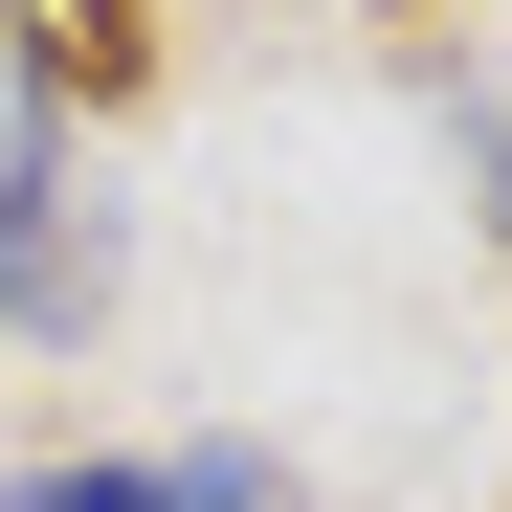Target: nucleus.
Listing matches in <instances>:
<instances>
[{
  "instance_id": "obj_1",
  "label": "nucleus",
  "mask_w": 512,
  "mask_h": 512,
  "mask_svg": "<svg viewBox=\"0 0 512 512\" xmlns=\"http://www.w3.org/2000/svg\"><path fill=\"white\" fill-rule=\"evenodd\" d=\"M112 312V201H90V134L67 112H0V334H90Z\"/></svg>"
},
{
  "instance_id": "obj_2",
  "label": "nucleus",
  "mask_w": 512,
  "mask_h": 512,
  "mask_svg": "<svg viewBox=\"0 0 512 512\" xmlns=\"http://www.w3.org/2000/svg\"><path fill=\"white\" fill-rule=\"evenodd\" d=\"M0 512H201V490H179V468H23Z\"/></svg>"
},
{
  "instance_id": "obj_3",
  "label": "nucleus",
  "mask_w": 512,
  "mask_h": 512,
  "mask_svg": "<svg viewBox=\"0 0 512 512\" xmlns=\"http://www.w3.org/2000/svg\"><path fill=\"white\" fill-rule=\"evenodd\" d=\"M23 45H45V67H112L134 23H112V0H23Z\"/></svg>"
}]
</instances>
